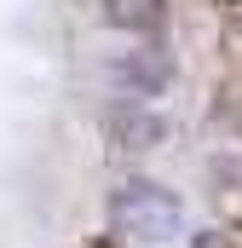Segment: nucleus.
<instances>
[{
    "instance_id": "nucleus-1",
    "label": "nucleus",
    "mask_w": 242,
    "mask_h": 248,
    "mask_svg": "<svg viewBox=\"0 0 242 248\" xmlns=\"http://www.w3.org/2000/svg\"><path fill=\"white\" fill-rule=\"evenodd\" d=\"M121 219H127L133 231H144V237H167V231L179 225V208H173L167 196H156L150 185H127V196H121Z\"/></svg>"
}]
</instances>
